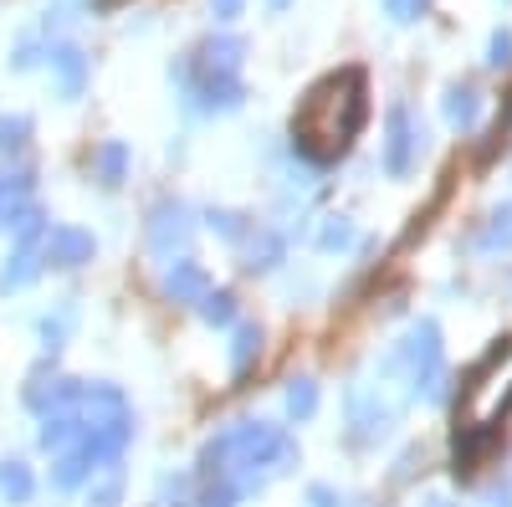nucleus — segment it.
<instances>
[{"label": "nucleus", "instance_id": "nucleus-1", "mask_svg": "<svg viewBox=\"0 0 512 507\" xmlns=\"http://www.w3.org/2000/svg\"><path fill=\"white\" fill-rule=\"evenodd\" d=\"M359 123H364V72H333L303 98L292 129H297V144H303L308 159L328 164L349 149Z\"/></svg>", "mask_w": 512, "mask_h": 507}, {"label": "nucleus", "instance_id": "nucleus-2", "mask_svg": "<svg viewBox=\"0 0 512 507\" xmlns=\"http://www.w3.org/2000/svg\"><path fill=\"white\" fill-rule=\"evenodd\" d=\"M502 415H512V338L497 344L461 385V431L487 436Z\"/></svg>", "mask_w": 512, "mask_h": 507}, {"label": "nucleus", "instance_id": "nucleus-3", "mask_svg": "<svg viewBox=\"0 0 512 507\" xmlns=\"http://www.w3.org/2000/svg\"><path fill=\"white\" fill-rule=\"evenodd\" d=\"M88 257H93V236H88V231L62 226V231L47 236V262H57V267H77V262H88Z\"/></svg>", "mask_w": 512, "mask_h": 507}, {"label": "nucleus", "instance_id": "nucleus-4", "mask_svg": "<svg viewBox=\"0 0 512 507\" xmlns=\"http://www.w3.org/2000/svg\"><path fill=\"white\" fill-rule=\"evenodd\" d=\"M420 139L410 134V113L405 108H395L390 113V154H384V164H390L395 169V175H405V169H410V149H415Z\"/></svg>", "mask_w": 512, "mask_h": 507}, {"label": "nucleus", "instance_id": "nucleus-5", "mask_svg": "<svg viewBox=\"0 0 512 507\" xmlns=\"http://www.w3.org/2000/svg\"><path fill=\"white\" fill-rule=\"evenodd\" d=\"M190 236V226H185V216H180V210H159V216H154V226H149V241L159 246V251H169V246H175V241H185Z\"/></svg>", "mask_w": 512, "mask_h": 507}, {"label": "nucleus", "instance_id": "nucleus-6", "mask_svg": "<svg viewBox=\"0 0 512 507\" xmlns=\"http://www.w3.org/2000/svg\"><path fill=\"white\" fill-rule=\"evenodd\" d=\"M88 461H93V451H88V446H82V451H67V456L57 461V477H52V482H57L62 492H67V487H77L82 477H88V472H93V467H88Z\"/></svg>", "mask_w": 512, "mask_h": 507}, {"label": "nucleus", "instance_id": "nucleus-7", "mask_svg": "<svg viewBox=\"0 0 512 507\" xmlns=\"http://www.w3.org/2000/svg\"><path fill=\"white\" fill-rule=\"evenodd\" d=\"M169 292H175V298H195V292L205 287V272L200 267H190V262H180L175 272H169V282H164Z\"/></svg>", "mask_w": 512, "mask_h": 507}, {"label": "nucleus", "instance_id": "nucleus-8", "mask_svg": "<svg viewBox=\"0 0 512 507\" xmlns=\"http://www.w3.org/2000/svg\"><path fill=\"white\" fill-rule=\"evenodd\" d=\"M0 492H6L11 502H26V497H31V472L21 467V461H11V467H0Z\"/></svg>", "mask_w": 512, "mask_h": 507}, {"label": "nucleus", "instance_id": "nucleus-9", "mask_svg": "<svg viewBox=\"0 0 512 507\" xmlns=\"http://www.w3.org/2000/svg\"><path fill=\"white\" fill-rule=\"evenodd\" d=\"M31 277H36V251L21 246L16 257H11V267H6V277H0V287H26Z\"/></svg>", "mask_w": 512, "mask_h": 507}, {"label": "nucleus", "instance_id": "nucleus-10", "mask_svg": "<svg viewBox=\"0 0 512 507\" xmlns=\"http://www.w3.org/2000/svg\"><path fill=\"white\" fill-rule=\"evenodd\" d=\"M251 354H262V333H256V328H241V333H236V354H231V369H236V374H246Z\"/></svg>", "mask_w": 512, "mask_h": 507}, {"label": "nucleus", "instance_id": "nucleus-11", "mask_svg": "<svg viewBox=\"0 0 512 507\" xmlns=\"http://www.w3.org/2000/svg\"><path fill=\"white\" fill-rule=\"evenodd\" d=\"M52 62H57V67H62V93H67V98H72V93H77V88H82V57H77V52H72V47H62V52H57V57H52Z\"/></svg>", "mask_w": 512, "mask_h": 507}, {"label": "nucleus", "instance_id": "nucleus-12", "mask_svg": "<svg viewBox=\"0 0 512 507\" xmlns=\"http://www.w3.org/2000/svg\"><path fill=\"white\" fill-rule=\"evenodd\" d=\"M313 405H318V390L308 385V379H297V385L287 390V410L292 415H313Z\"/></svg>", "mask_w": 512, "mask_h": 507}, {"label": "nucleus", "instance_id": "nucleus-13", "mask_svg": "<svg viewBox=\"0 0 512 507\" xmlns=\"http://www.w3.org/2000/svg\"><path fill=\"white\" fill-rule=\"evenodd\" d=\"M482 246H512V205H507V210H497V216H492V226H487Z\"/></svg>", "mask_w": 512, "mask_h": 507}, {"label": "nucleus", "instance_id": "nucleus-14", "mask_svg": "<svg viewBox=\"0 0 512 507\" xmlns=\"http://www.w3.org/2000/svg\"><path fill=\"white\" fill-rule=\"evenodd\" d=\"M446 113H451V123H472L477 118V93H451V103H446Z\"/></svg>", "mask_w": 512, "mask_h": 507}, {"label": "nucleus", "instance_id": "nucleus-15", "mask_svg": "<svg viewBox=\"0 0 512 507\" xmlns=\"http://www.w3.org/2000/svg\"><path fill=\"white\" fill-rule=\"evenodd\" d=\"M118 492H123V477H118V472H108V477L88 492V502H93V507H113V502H118Z\"/></svg>", "mask_w": 512, "mask_h": 507}, {"label": "nucleus", "instance_id": "nucleus-16", "mask_svg": "<svg viewBox=\"0 0 512 507\" xmlns=\"http://www.w3.org/2000/svg\"><path fill=\"white\" fill-rule=\"evenodd\" d=\"M123 159H128V154H123V144H108V149L98 154V169H103V180H108V185H118V175H123Z\"/></svg>", "mask_w": 512, "mask_h": 507}, {"label": "nucleus", "instance_id": "nucleus-17", "mask_svg": "<svg viewBox=\"0 0 512 507\" xmlns=\"http://www.w3.org/2000/svg\"><path fill=\"white\" fill-rule=\"evenodd\" d=\"M231 313H236V308H231V292H216V298H205V318H210V323H231Z\"/></svg>", "mask_w": 512, "mask_h": 507}, {"label": "nucleus", "instance_id": "nucleus-18", "mask_svg": "<svg viewBox=\"0 0 512 507\" xmlns=\"http://www.w3.org/2000/svg\"><path fill=\"white\" fill-rule=\"evenodd\" d=\"M21 134H26V118H16V123H0V149H16V144H21Z\"/></svg>", "mask_w": 512, "mask_h": 507}, {"label": "nucleus", "instance_id": "nucleus-19", "mask_svg": "<svg viewBox=\"0 0 512 507\" xmlns=\"http://www.w3.org/2000/svg\"><path fill=\"white\" fill-rule=\"evenodd\" d=\"M512 62V36L502 31V36H492V67H507Z\"/></svg>", "mask_w": 512, "mask_h": 507}, {"label": "nucleus", "instance_id": "nucleus-20", "mask_svg": "<svg viewBox=\"0 0 512 507\" xmlns=\"http://www.w3.org/2000/svg\"><path fill=\"white\" fill-rule=\"evenodd\" d=\"M349 241H354L349 226H328V231H323V246H349Z\"/></svg>", "mask_w": 512, "mask_h": 507}, {"label": "nucleus", "instance_id": "nucleus-21", "mask_svg": "<svg viewBox=\"0 0 512 507\" xmlns=\"http://www.w3.org/2000/svg\"><path fill=\"white\" fill-rule=\"evenodd\" d=\"M420 6H425V0H390V11H395L400 21H410V16H420Z\"/></svg>", "mask_w": 512, "mask_h": 507}, {"label": "nucleus", "instance_id": "nucleus-22", "mask_svg": "<svg viewBox=\"0 0 512 507\" xmlns=\"http://www.w3.org/2000/svg\"><path fill=\"white\" fill-rule=\"evenodd\" d=\"M210 6H216V16H221V21L241 16V0H210Z\"/></svg>", "mask_w": 512, "mask_h": 507}, {"label": "nucleus", "instance_id": "nucleus-23", "mask_svg": "<svg viewBox=\"0 0 512 507\" xmlns=\"http://www.w3.org/2000/svg\"><path fill=\"white\" fill-rule=\"evenodd\" d=\"M487 507H512V502H507V497H492V502H487Z\"/></svg>", "mask_w": 512, "mask_h": 507}, {"label": "nucleus", "instance_id": "nucleus-24", "mask_svg": "<svg viewBox=\"0 0 512 507\" xmlns=\"http://www.w3.org/2000/svg\"><path fill=\"white\" fill-rule=\"evenodd\" d=\"M272 6H287V0H272Z\"/></svg>", "mask_w": 512, "mask_h": 507}]
</instances>
